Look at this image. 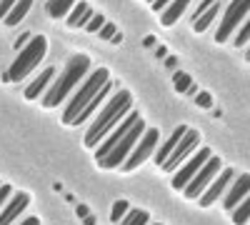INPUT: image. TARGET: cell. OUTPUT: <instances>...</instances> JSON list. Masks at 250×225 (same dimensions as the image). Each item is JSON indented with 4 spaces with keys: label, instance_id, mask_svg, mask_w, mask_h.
I'll return each mask as SVG.
<instances>
[{
    "label": "cell",
    "instance_id": "1",
    "mask_svg": "<svg viewBox=\"0 0 250 225\" xmlns=\"http://www.w3.org/2000/svg\"><path fill=\"white\" fill-rule=\"evenodd\" d=\"M130 105H133V98L130 93H115L110 100H108V105L103 108L95 118V123L90 125V130L85 133V138H83V143H85L88 148H98L103 140H105L113 130H115V123H120L125 118V113H130Z\"/></svg>",
    "mask_w": 250,
    "mask_h": 225
},
{
    "label": "cell",
    "instance_id": "2",
    "mask_svg": "<svg viewBox=\"0 0 250 225\" xmlns=\"http://www.w3.org/2000/svg\"><path fill=\"white\" fill-rule=\"evenodd\" d=\"M88 70H90V60H88L85 55H73V58L68 60L65 70L60 73V78L50 85V90H45L43 105H45V108H58L62 100L70 95V90L80 83V78L85 75Z\"/></svg>",
    "mask_w": 250,
    "mask_h": 225
},
{
    "label": "cell",
    "instance_id": "3",
    "mask_svg": "<svg viewBox=\"0 0 250 225\" xmlns=\"http://www.w3.org/2000/svg\"><path fill=\"white\" fill-rule=\"evenodd\" d=\"M45 50H48L45 38H43V35H33L28 43L20 48L18 58L13 60L10 68L5 70L3 80H5V83H20L23 78H28V73H33V70L38 68V63L43 60Z\"/></svg>",
    "mask_w": 250,
    "mask_h": 225
},
{
    "label": "cell",
    "instance_id": "4",
    "mask_svg": "<svg viewBox=\"0 0 250 225\" xmlns=\"http://www.w3.org/2000/svg\"><path fill=\"white\" fill-rule=\"evenodd\" d=\"M108 83H110V73H108L105 68H98L95 73H90V78L73 93L70 103L65 105V113H62V123H65V125H73V120L83 113V108H85L90 100L95 98V93H98L103 85H108Z\"/></svg>",
    "mask_w": 250,
    "mask_h": 225
},
{
    "label": "cell",
    "instance_id": "5",
    "mask_svg": "<svg viewBox=\"0 0 250 225\" xmlns=\"http://www.w3.org/2000/svg\"><path fill=\"white\" fill-rule=\"evenodd\" d=\"M143 133H145V123H143V118L135 123V125L123 135V140L118 143V145L103 158V160H98V165L100 168H105V170H113V168H123V163L128 160V155L133 153V148L138 145V140L143 138Z\"/></svg>",
    "mask_w": 250,
    "mask_h": 225
},
{
    "label": "cell",
    "instance_id": "6",
    "mask_svg": "<svg viewBox=\"0 0 250 225\" xmlns=\"http://www.w3.org/2000/svg\"><path fill=\"white\" fill-rule=\"evenodd\" d=\"M248 13H250V0H233V3L228 5V10L223 15V23L215 33L218 43H228V40H230V33H235V28L240 25V20Z\"/></svg>",
    "mask_w": 250,
    "mask_h": 225
},
{
    "label": "cell",
    "instance_id": "7",
    "mask_svg": "<svg viewBox=\"0 0 250 225\" xmlns=\"http://www.w3.org/2000/svg\"><path fill=\"white\" fill-rule=\"evenodd\" d=\"M223 170V163H220V158H215V155H210V160L205 163V165L198 170V175L188 183L185 185V198H200L203 193H205V188L210 185V183L218 178V173Z\"/></svg>",
    "mask_w": 250,
    "mask_h": 225
},
{
    "label": "cell",
    "instance_id": "8",
    "mask_svg": "<svg viewBox=\"0 0 250 225\" xmlns=\"http://www.w3.org/2000/svg\"><path fill=\"white\" fill-rule=\"evenodd\" d=\"M158 140H160V133L155 130V128H150V130H145L143 133V138L138 140V145L133 148V153L128 155V160L123 163V170H133V168H138L140 163H145L150 158V153H155V148H158Z\"/></svg>",
    "mask_w": 250,
    "mask_h": 225
},
{
    "label": "cell",
    "instance_id": "9",
    "mask_svg": "<svg viewBox=\"0 0 250 225\" xmlns=\"http://www.w3.org/2000/svg\"><path fill=\"white\" fill-rule=\"evenodd\" d=\"M208 160H210V148H203L195 155H190V160H185L183 165H180V170L173 175V188L175 190H185V185L198 175V170L205 165Z\"/></svg>",
    "mask_w": 250,
    "mask_h": 225
},
{
    "label": "cell",
    "instance_id": "10",
    "mask_svg": "<svg viewBox=\"0 0 250 225\" xmlns=\"http://www.w3.org/2000/svg\"><path fill=\"white\" fill-rule=\"evenodd\" d=\"M198 143H200V135L195 133V130H185V135L180 138V143L175 145V150L170 153V158L163 163V170L165 173H170V170H175V168H180V163H185L188 160V155H190L195 148H198Z\"/></svg>",
    "mask_w": 250,
    "mask_h": 225
},
{
    "label": "cell",
    "instance_id": "11",
    "mask_svg": "<svg viewBox=\"0 0 250 225\" xmlns=\"http://www.w3.org/2000/svg\"><path fill=\"white\" fill-rule=\"evenodd\" d=\"M138 120H140V115L130 110V115H128V118H123L120 125H118V128H115V130H113V133H110V135H108V138H105V140H103L100 145H98V150H95V160H103V158H105V155H108V153L118 145V143L123 140V135L128 133V130L135 125Z\"/></svg>",
    "mask_w": 250,
    "mask_h": 225
},
{
    "label": "cell",
    "instance_id": "12",
    "mask_svg": "<svg viewBox=\"0 0 250 225\" xmlns=\"http://www.w3.org/2000/svg\"><path fill=\"white\" fill-rule=\"evenodd\" d=\"M233 178H235V173H233L230 168H228V170H220L218 178H215L210 185L205 188V193L200 195V205H203V208H210L220 195H225V190H228V185H230Z\"/></svg>",
    "mask_w": 250,
    "mask_h": 225
},
{
    "label": "cell",
    "instance_id": "13",
    "mask_svg": "<svg viewBox=\"0 0 250 225\" xmlns=\"http://www.w3.org/2000/svg\"><path fill=\"white\" fill-rule=\"evenodd\" d=\"M250 195V175H240V178H235V183H233V188L225 193V198H223V205H225V210L228 213H233L240 203L245 200Z\"/></svg>",
    "mask_w": 250,
    "mask_h": 225
},
{
    "label": "cell",
    "instance_id": "14",
    "mask_svg": "<svg viewBox=\"0 0 250 225\" xmlns=\"http://www.w3.org/2000/svg\"><path fill=\"white\" fill-rule=\"evenodd\" d=\"M30 205V198L25 195V193H15L5 205H3V210H0V225H10L20 213H25V208Z\"/></svg>",
    "mask_w": 250,
    "mask_h": 225
},
{
    "label": "cell",
    "instance_id": "15",
    "mask_svg": "<svg viewBox=\"0 0 250 225\" xmlns=\"http://www.w3.org/2000/svg\"><path fill=\"white\" fill-rule=\"evenodd\" d=\"M53 80H55V68H45L43 73H40L35 80H33V83L25 88V100H35L40 93H45V88H48V83H53Z\"/></svg>",
    "mask_w": 250,
    "mask_h": 225
},
{
    "label": "cell",
    "instance_id": "16",
    "mask_svg": "<svg viewBox=\"0 0 250 225\" xmlns=\"http://www.w3.org/2000/svg\"><path fill=\"white\" fill-rule=\"evenodd\" d=\"M185 130H188L185 125H178V128H175V130L170 133V138L165 140V145H163V148H160V150L155 153V163H158V165H163V163H165V160L170 158V153L175 150V145L180 143V138L185 135Z\"/></svg>",
    "mask_w": 250,
    "mask_h": 225
},
{
    "label": "cell",
    "instance_id": "17",
    "mask_svg": "<svg viewBox=\"0 0 250 225\" xmlns=\"http://www.w3.org/2000/svg\"><path fill=\"white\" fill-rule=\"evenodd\" d=\"M93 15H95V13L90 10L88 3H75V8H73L70 15H68V25H70V28H85V25L90 23Z\"/></svg>",
    "mask_w": 250,
    "mask_h": 225
},
{
    "label": "cell",
    "instance_id": "18",
    "mask_svg": "<svg viewBox=\"0 0 250 225\" xmlns=\"http://www.w3.org/2000/svg\"><path fill=\"white\" fill-rule=\"evenodd\" d=\"M188 5H190V0H173V3L160 13V23H163L165 28H170V25L175 23V20L188 10Z\"/></svg>",
    "mask_w": 250,
    "mask_h": 225
},
{
    "label": "cell",
    "instance_id": "19",
    "mask_svg": "<svg viewBox=\"0 0 250 225\" xmlns=\"http://www.w3.org/2000/svg\"><path fill=\"white\" fill-rule=\"evenodd\" d=\"M105 93H110V83H108V85H103V88H100V90L95 93V98H93L90 103H88L85 108H83V113H80V115H78V118L73 120V125H83V123H85V120H88V118H90V115L95 113V108L100 105V100L105 98Z\"/></svg>",
    "mask_w": 250,
    "mask_h": 225
},
{
    "label": "cell",
    "instance_id": "20",
    "mask_svg": "<svg viewBox=\"0 0 250 225\" xmlns=\"http://www.w3.org/2000/svg\"><path fill=\"white\" fill-rule=\"evenodd\" d=\"M73 8H75V0H48L45 3V13L50 18H65Z\"/></svg>",
    "mask_w": 250,
    "mask_h": 225
},
{
    "label": "cell",
    "instance_id": "21",
    "mask_svg": "<svg viewBox=\"0 0 250 225\" xmlns=\"http://www.w3.org/2000/svg\"><path fill=\"white\" fill-rule=\"evenodd\" d=\"M30 8H33V0H18L15 8L10 10V15L5 18V25H18L20 20L30 13Z\"/></svg>",
    "mask_w": 250,
    "mask_h": 225
},
{
    "label": "cell",
    "instance_id": "22",
    "mask_svg": "<svg viewBox=\"0 0 250 225\" xmlns=\"http://www.w3.org/2000/svg\"><path fill=\"white\" fill-rule=\"evenodd\" d=\"M215 15H218V5H213L210 10H205V13H203L200 18H195V20H193V30H195V33H205L208 28L213 25Z\"/></svg>",
    "mask_w": 250,
    "mask_h": 225
},
{
    "label": "cell",
    "instance_id": "23",
    "mask_svg": "<svg viewBox=\"0 0 250 225\" xmlns=\"http://www.w3.org/2000/svg\"><path fill=\"white\" fill-rule=\"evenodd\" d=\"M173 85H175V90L178 93H198L195 90V85H193V80H190V75L188 73H173Z\"/></svg>",
    "mask_w": 250,
    "mask_h": 225
},
{
    "label": "cell",
    "instance_id": "24",
    "mask_svg": "<svg viewBox=\"0 0 250 225\" xmlns=\"http://www.w3.org/2000/svg\"><path fill=\"white\" fill-rule=\"evenodd\" d=\"M233 223H235V225H248V223H250V195L233 210Z\"/></svg>",
    "mask_w": 250,
    "mask_h": 225
},
{
    "label": "cell",
    "instance_id": "25",
    "mask_svg": "<svg viewBox=\"0 0 250 225\" xmlns=\"http://www.w3.org/2000/svg\"><path fill=\"white\" fill-rule=\"evenodd\" d=\"M148 213L145 210H128V215H125L120 220V225H148Z\"/></svg>",
    "mask_w": 250,
    "mask_h": 225
},
{
    "label": "cell",
    "instance_id": "26",
    "mask_svg": "<svg viewBox=\"0 0 250 225\" xmlns=\"http://www.w3.org/2000/svg\"><path fill=\"white\" fill-rule=\"evenodd\" d=\"M128 210H130V205H128L125 200H115V203H113V210H110V220H113V223H120L125 215H128Z\"/></svg>",
    "mask_w": 250,
    "mask_h": 225
},
{
    "label": "cell",
    "instance_id": "27",
    "mask_svg": "<svg viewBox=\"0 0 250 225\" xmlns=\"http://www.w3.org/2000/svg\"><path fill=\"white\" fill-rule=\"evenodd\" d=\"M250 43V18L245 20V25L240 28V33L235 35V40H233V45L235 48H243V45H248Z\"/></svg>",
    "mask_w": 250,
    "mask_h": 225
},
{
    "label": "cell",
    "instance_id": "28",
    "mask_svg": "<svg viewBox=\"0 0 250 225\" xmlns=\"http://www.w3.org/2000/svg\"><path fill=\"white\" fill-rule=\"evenodd\" d=\"M103 25H105V18L95 13V15L90 18V23L85 25V30H88V33H100V28H103Z\"/></svg>",
    "mask_w": 250,
    "mask_h": 225
},
{
    "label": "cell",
    "instance_id": "29",
    "mask_svg": "<svg viewBox=\"0 0 250 225\" xmlns=\"http://www.w3.org/2000/svg\"><path fill=\"white\" fill-rule=\"evenodd\" d=\"M18 0H0V20H5L10 15V10L15 8Z\"/></svg>",
    "mask_w": 250,
    "mask_h": 225
},
{
    "label": "cell",
    "instance_id": "30",
    "mask_svg": "<svg viewBox=\"0 0 250 225\" xmlns=\"http://www.w3.org/2000/svg\"><path fill=\"white\" fill-rule=\"evenodd\" d=\"M195 103L200 108H213V98H210V93H198L195 95Z\"/></svg>",
    "mask_w": 250,
    "mask_h": 225
},
{
    "label": "cell",
    "instance_id": "31",
    "mask_svg": "<svg viewBox=\"0 0 250 225\" xmlns=\"http://www.w3.org/2000/svg\"><path fill=\"white\" fill-rule=\"evenodd\" d=\"M10 193H13V190H10V185H0V210H3V205L13 198Z\"/></svg>",
    "mask_w": 250,
    "mask_h": 225
},
{
    "label": "cell",
    "instance_id": "32",
    "mask_svg": "<svg viewBox=\"0 0 250 225\" xmlns=\"http://www.w3.org/2000/svg\"><path fill=\"white\" fill-rule=\"evenodd\" d=\"M98 35H100L103 40H110V38H115V28H113L110 23H105V25L100 28V33H98Z\"/></svg>",
    "mask_w": 250,
    "mask_h": 225
},
{
    "label": "cell",
    "instance_id": "33",
    "mask_svg": "<svg viewBox=\"0 0 250 225\" xmlns=\"http://www.w3.org/2000/svg\"><path fill=\"white\" fill-rule=\"evenodd\" d=\"M213 5H215V0H203V3H200V8H198V10L193 13V20H195V18H200V15H203L205 10H210Z\"/></svg>",
    "mask_w": 250,
    "mask_h": 225
},
{
    "label": "cell",
    "instance_id": "34",
    "mask_svg": "<svg viewBox=\"0 0 250 225\" xmlns=\"http://www.w3.org/2000/svg\"><path fill=\"white\" fill-rule=\"evenodd\" d=\"M170 3H173V0H153L150 5H153V10H155V13H163V10L168 8Z\"/></svg>",
    "mask_w": 250,
    "mask_h": 225
},
{
    "label": "cell",
    "instance_id": "35",
    "mask_svg": "<svg viewBox=\"0 0 250 225\" xmlns=\"http://www.w3.org/2000/svg\"><path fill=\"white\" fill-rule=\"evenodd\" d=\"M20 225H40V220H38V218H28V220H23Z\"/></svg>",
    "mask_w": 250,
    "mask_h": 225
},
{
    "label": "cell",
    "instance_id": "36",
    "mask_svg": "<svg viewBox=\"0 0 250 225\" xmlns=\"http://www.w3.org/2000/svg\"><path fill=\"white\" fill-rule=\"evenodd\" d=\"M245 60H248V63H250V48H248V53H245Z\"/></svg>",
    "mask_w": 250,
    "mask_h": 225
},
{
    "label": "cell",
    "instance_id": "37",
    "mask_svg": "<svg viewBox=\"0 0 250 225\" xmlns=\"http://www.w3.org/2000/svg\"><path fill=\"white\" fill-rule=\"evenodd\" d=\"M155 225H160V223H155Z\"/></svg>",
    "mask_w": 250,
    "mask_h": 225
}]
</instances>
